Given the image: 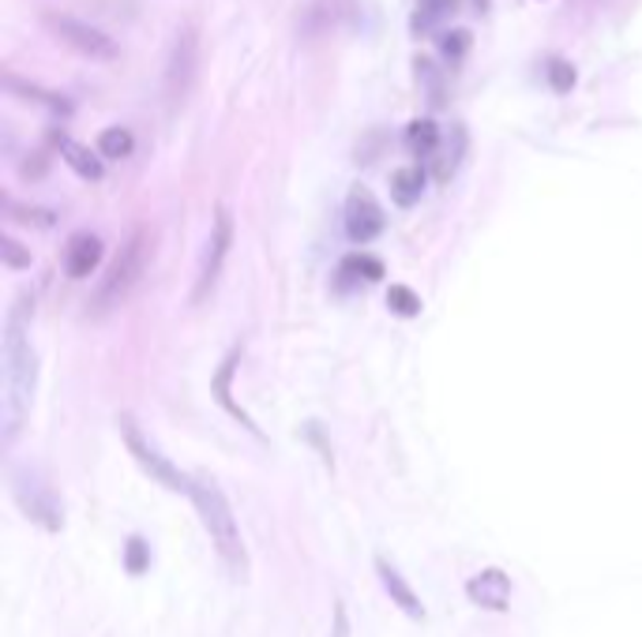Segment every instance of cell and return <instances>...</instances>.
I'll return each instance as SVG.
<instances>
[{
    "mask_svg": "<svg viewBox=\"0 0 642 637\" xmlns=\"http://www.w3.org/2000/svg\"><path fill=\"white\" fill-rule=\"evenodd\" d=\"M31 316L34 304L27 296L12 304L4 319V345H0V382H4V397H0V420H4V443L20 436L23 420L31 413L34 382H38V356L31 342Z\"/></svg>",
    "mask_w": 642,
    "mask_h": 637,
    "instance_id": "1",
    "label": "cell"
},
{
    "mask_svg": "<svg viewBox=\"0 0 642 637\" xmlns=\"http://www.w3.org/2000/svg\"><path fill=\"white\" fill-rule=\"evenodd\" d=\"M189 499L196 503L203 529L210 532V543H215V551L222 555L226 571H230L237 581H244V577H249V551H244L241 529H237V517H233V506H230V499H226V491L210 477H196L192 480Z\"/></svg>",
    "mask_w": 642,
    "mask_h": 637,
    "instance_id": "2",
    "label": "cell"
},
{
    "mask_svg": "<svg viewBox=\"0 0 642 637\" xmlns=\"http://www.w3.org/2000/svg\"><path fill=\"white\" fill-rule=\"evenodd\" d=\"M150 248H155V241H150L147 229H135V233L129 236V244L121 248V255L113 259L109 274L101 278V285L95 293V311H109V308H117V304L129 301L132 289L140 285L143 270H147V262H150Z\"/></svg>",
    "mask_w": 642,
    "mask_h": 637,
    "instance_id": "3",
    "label": "cell"
},
{
    "mask_svg": "<svg viewBox=\"0 0 642 637\" xmlns=\"http://www.w3.org/2000/svg\"><path fill=\"white\" fill-rule=\"evenodd\" d=\"M117 424H121V436H124V446H129V454L143 465V473H147L150 480L162 483V488H169V491H177V495H192V480H196V477H189V473L177 469V465L169 462L162 450H158L147 436H143L140 424H135L129 413H124Z\"/></svg>",
    "mask_w": 642,
    "mask_h": 637,
    "instance_id": "4",
    "label": "cell"
},
{
    "mask_svg": "<svg viewBox=\"0 0 642 637\" xmlns=\"http://www.w3.org/2000/svg\"><path fill=\"white\" fill-rule=\"evenodd\" d=\"M196 64H199V34L192 23L177 27L173 46H169V61H166V101L169 106H181L184 95L192 90L196 79Z\"/></svg>",
    "mask_w": 642,
    "mask_h": 637,
    "instance_id": "5",
    "label": "cell"
},
{
    "mask_svg": "<svg viewBox=\"0 0 642 637\" xmlns=\"http://www.w3.org/2000/svg\"><path fill=\"white\" fill-rule=\"evenodd\" d=\"M230 248H233V215H230V207H218L215 225H210V236H207V248H203L196 289H192V304H203L210 296V289H215L218 274H222V262H226V255H230Z\"/></svg>",
    "mask_w": 642,
    "mask_h": 637,
    "instance_id": "6",
    "label": "cell"
},
{
    "mask_svg": "<svg viewBox=\"0 0 642 637\" xmlns=\"http://www.w3.org/2000/svg\"><path fill=\"white\" fill-rule=\"evenodd\" d=\"M46 20H49V30H53L68 49L90 57V61H117L113 38H109V34H101L98 27L75 20V15H46Z\"/></svg>",
    "mask_w": 642,
    "mask_h": 637,
    "instance_id": "7",
    "label": "cell"
},
{
    "mask_svg": "<svg viewBox=\"0 0 642 637\" xmlns=\"http://www.w3.org/2000/svg\"><path fill=\"white\" fill-rule=\"evenodd\" d=\"M387 218L384 207L376 203V195L368 188H353L350 199H346V233H350L353 244H368L384 233Z\"/></svg>",
    "mask_w": 642,
    "mask_h": 637,
    "instance_id": "8",
    "label": "cell"
},
{
    "mask_svg": "<svg viewBox=\"0 0 642 637\" xmlns=\"http://www.w3.org/2000/svg\"><path fill=\"white\" fill-rule=\"evenodd\" d=\"M467 597L485 611H507L511 608V577L500 566H488L467 581Z\"/></svg>",
    "mask_w": 642,
    "mask_h": 637,
    "instance_id": "9",
    "label": "cell"
},
{
    "mask_svg": "<svg viewBox=\"0 0 642 637\" xmlns=\"http://www.w3.org/2000/svg\"><path fill=\"white\" fill-rule=\"evenodd\" d=\"M101 262V236L95 233H75L64 248V270L68 278H90Z\"/></svg>",
    "mask_w": 642,
    "mask_h": 637,
    "instance_id": "10",
    "label": "cell"
},
{
    "mask_svg": "<svg viewBox=\"0 0 642 637\" xmlns=\"http://www.w3.org/2000/svg\"><path fill=\"white\" fill-rule=\"evenodd\" d=\"M376 574H379V581H384V589H387V597H391V604H399L410 618H425V608H421L417 592L410 589V581H405V577L395 571L387 559H376Z\"/></svg>",
    "mask_w": 642,
    "mask_h": 637,
    "instance_id": "11",
    "label": "cell"
},
{
    "mask_svg": "<svg viewBox=\"0 0 642 637\" xmlns=\"http://www.w3.org/2000/svg\"><path fill=\"white\" fill-rule=\"evenodd\" d=\"M237 360H241V350H233L230 356L222 360V368H218V376L210 379V390H215V402L222 405V409H230L237 420L244 424L249 431H256V424H252V416L241 409V405H233V397H230V382H233V371H237ZM259 436V431H256Z\"/></svg>",
    "mask_w": 642,
    "mask_h": 637,
    "instance_id": "12",
    "label": "cell"
},
{
    "mask_svg": "<svg viewBox=\"0 0 642 637\" xmlns=\"http://www.w3.org/2000/svg\"><path fill=\"white\" fill-rule=\"evenodd\" d=\"M57 150H61V158L83 176V181H101V173H106V169H101V161L90 155V147L68 139V135H57Z\"/></svg>",
    "mask_w": 642,
    "mask_h": 637,
    "instance_id": "13",
    "label": "cell"
},
{
    "mask_svg": "<svg viewBox=\"0 0 642 637\" xmlns=\"http://www.w3.org/2000/svg\"><path fill=\"white\" fill-rule=\"evenodd\" d=\"M421 192H425V169L421 166H405L391 173V199L399 207H413L421 199Z\"/></svg>",
    "mask_w": 642,
    "mask_h": 637,
    "instance_id": "14",
    "label": "cell"
},
{
    "mask_svg": "<svg viewBox=\"0 0 642 637\" xmlns=\"http://www.w3.org/2000/svg\"><path fill=\"white\" fill-rule=\"evenodd\" d=\"M338 274H342L346 282H379V278H384V262H379L376 255H365V252L346 255Z\"/></svg>",
    "mask_w": 642,
    "mask_h": 637,
    "instance_id": "15",
    "label": "cell"
},
{
    "mask_svg": "<svg viewBox=\"0 0 642 637\" xmlns=\"http://www.w3.org/2000/svg\"><path fill=\"white\" fill-rule=\"evenodd\" d=\"M405 147L413 150V155H436L439 147V127L436 121H413L410 127H405Z\"/></svg>",
    "mask_w": 642,
    "mask_h": 637,
    "instance_id": "16",
    "label": "cell"
},
{
    "mask_svg": "<svg viewBox=\"0 0 642 637\" xmlns=\"http://www.w3.org/2000/svg\"><path fill=\"white\" fill-rule=\"evenodd\" d=\"M132 132L129 127H106V132L98 135V155L101 158H113V161H121V158H129L132 155Z\"/></svg>",
    "mask_w": 642,
    "mask_h": 637,
    "instance_id": "17",
    "label": "cell"
},
{
    "mask_svg": "<svg viewBox=\"0 0 642 637\" xmlns=\"http://www.w3.org/2000/svg\"><path fill=\"white\" fill-rule=\"evenodd\" d=\"M8 90H15V95H23V98H34V101H41V106H49L53 113H68V101L64 98H57V95H49V90H41V87H34V83H23L20 75H8Z\"/></svg>",
    "mask_w": 642,
    "mask_h": 637,
    "instance_id": "18",
    "label": "cell"
},
{
    "mask_svg": "<svg viewBox=\"0 0 642 637\" xmlns=\"http://www.w3.org/2000/svg\"><path fill=\"white\" fill-rule=\"evenodd\" d=\"M387 308L402 319H413V316H421V296L413 293L410 285H391V293H387Z\"/></svg>",
    "mask_w": 642,
    "mask_h": 637,
    "instance_id": "19",
    "label": "cell"
},
{
    "mask_svg": "<svg viewBox=\"0 0 642 637\" xmlns=\"http://www.w3.org/2000/svg\"><path fill=\"white\" fill-rule=\"evenodd\" d=\"M470 46H473V34L462 30V27H455L451 34L439 38V53H444V61H462Z\"/></svg>",
    "mask_w": 642,
    "mask_h": 637,
    "instance_id": "20",
    "label": "cell"
},
{
    "mask_svg": "<svg viewBox=\"0 0 642 637\" xmlns=\"http://www.w3.org/2000/svg\"><path fill=\"white\" fill-rule=\"evenodd\" d=\"M451 8H455V0H425V4H421L417 8V20H413V30H428V27H433V23L439 20V15H444V12H451Z\"/></svg>",
    "mask_w": 642,
    "mask_h": 637,
    "instance_id": "21",
    "label": "cell"
},
{
    "mask_svg": "<svg viewBox=\"0 0 642 637\" xmlns=\"http://www.w3.org/2000/svg\"><path fill=\"white\" fill-rule=\"evenodd\" d=\"M548 83H553V90L568 95V90L574 87V68L568 61H548Z\"/></svg>",
    "mask_w": 642,
    "mask_h": 637,
    "instance_id": "22",
    "label": "cell"
},
{
    "mask_svg": "<svg viewBox=\"0 0 642 637\" xmlns=\"http://www.w3.org/2000/svg\"><path fill=\"white\" fill-rule=\"evenodd\" d=\"M147 563H150L147 543H143L140 537H132V540H129V571H132V574H143V571H147Z\"/></svg>",
    "mask_w": 642,
    "mask_h": 637,
    "instance_id": "23",
    "label": "cell"
},
{
    "mask_svg": "<svg viewBox=\"0 0 642 637\" xmlns=\"http://www.w3.org/2000/svg\"><path fill=\"white\" fill-rule=\"evenodd\" d=\"M0 248H4V262H8V267H15V270H20V267H31V255L23 252L20 244L12 241V236H4V241H0Z\"/></svg>",
    "mask_w": 642,
    "mask_h": 637,
    "instance_id": "24",
    "label": "cell"
},
{
    "mask_svg": "<svg viewBox=\"0 0 642 637\" xmlns=\"http://www.w3.org/2000/svg\"><path fill=\"white\" fill-rule=\"evenodd\" d=\"M331 637H350V618H346V608H342V604L335 608V626H331Z\"/></svg>",
    "mask_w": 642,
    "mask_h": 637,
    "instance_id": "25",
    "label": "cell"
}]
</instances>
